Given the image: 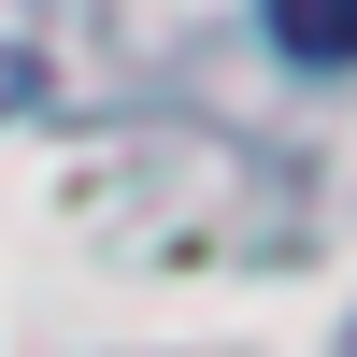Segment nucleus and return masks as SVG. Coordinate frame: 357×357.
I'll use <instances>...</instances> for the list:
<instances>
[{
    "label": "nucleus",
    "instance_id": "obj_1",
    "mask_svg": "<svg viewBox=\"0 0 357 357\" xmlns=\"http://www.w3.org/2000/svg\"><path fill=\"white\" fill-rule=\"evenodd\" d=\"M257 15H272V43L301 57V72H343L357 57V0H257Z\"/></svg>",
    "mask_w": 357,
    "mask_h": 357
},
{
    "label": "nucleus",
    "instance_id": "obj_2",
    "mask_svg": "<svg viewBox=\"0 0 357 357\" xmlns=\"http://www.w3.org/2000/svg\"><path fill=\"white\" fill-rule=\"evenodd\" d=\"M0 100H43V72H29V57H0Z\"/></svg>",
    "mask_w": 357,
    "mask_h": 357
},
{
    "label": "nucleus",
    "instance_id": "obj_3",
    "mask_svg": "<svg viewBox=\"0 0 357 357\" xmlns=\"http://www.w3.org/2000/svg\"><path fill=\"white\" fill-rule=\"evenodd\" d=\"M343 357H357V343H343Z\"/></svg>",
    "mask_w": 357,
    "mask_h": 357
}]
</instances>
